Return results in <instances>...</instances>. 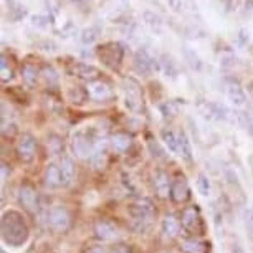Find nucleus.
<instances>
[{
    "mask_svg": "<svg viewBox=\"0 0 253 253\" xmlns=\"http://www.w3.org/2000/svg\"><path fill=\"white\" fill-rule=\"evenodd\" d=\"M2 238L10 247H22L28 240V227L22 215L15 210L5 212L2 215Z\"/></svg>",
    "mask_w": 253,
    "mask_h": 253,
    "instance_id": "1",
    "label": "nucleus"
},
{
    "mask_svg": "<svg viewBox=\"0 0 253 253\" xmlns=\"http://www.w3.org/2000/svg\"><path fill=\"white\" fill-rule=\"evenodd\" d=\"M127 213L132 217V227L137 232H146L156 215L154 204L149 199L139 197L127 205Z\"/></svg>",
    "mask_w": 253,
    "mask_h": 253,
    "instance_id": "2",
    "label": "nucleus"
},
{
    "mask_svg": "<svg viewBox=\"0 0 253 253\" xmlns=\"http://www.w3.org/2000/svg\"><path fill=\"white\" fill-rule=\"evenodd\" d=\"M48 225L51 227V230L56 233L68 232L71 227V215H70L68 209L63 207V205H55V207H51L48 212Z\"/></svg>",
    "mask_w": 253,
    "mask_h": 253,
    "instance_id": "3",
    "label": "nucleus"
},
{
    "mask_svg": "<svg viewBox=\"0 0 253 253\" xmlns=\"http://www.w3.org/2000/svg\"><path fill=\"white\" fill-rule=\"evenodd\" d=\"M180 223H182V228H185L190 233H195V235H202L204 233V218L197 205L184 209Z\"/></svg>",
    "mask_w": 253,
    "mask_h": 253,
    "instance_id": "4",
    "label": "nucleus"
},
{
    "mask_svg": "<svg viewBox=\"0 0 253 253\" xmlns=\"http://www.w3.org/2000/svg\"><path fill=\"white\" fill-rule=\"evenodd\" d=\"M123 88L126 93V106L132 113H139L142 109V91L139 83L134 78H124Z\"/></svg>",
    "mask_w": 253,
    "mask_h": 253,
    "instance_id": "5",
    "label": "nucleus"
},
{
    "mask_svg": "<svg viewBox=\"0 0 253 253\" xmlns=\"http://www.w3.org/2000/svg\"><path fill=\"white\" fill-rule=\"evenodd\" d=\"M71 149H73L75 156L80 157V159H91L94 152L93 136H89L83 131L76 132L73 136V141H71Z\"/></svg>",
    "mask_w": 253,
    "mask_h": 253,
    "instance_id": "6",
    "label": "nucleus"
},
{
    "mask_svg": "<svg viewBox=\"0 0 253 253\" xmlns=\"http://www.w3.org/2000/svg\"><path fill=\"white\" fill-rule=\"evenodd\" d=\"M15 152H17V157L22 162L30 164L37 156V139L32 134H28V132H23L17 141Z\"/></svg>",
    "mask_w": 253,
    "mask_h": 253,
    "instance_id": "7",
    "label": "nucleus"
},
{
    "mask_svg": "<svg viewBox=\"0 0 253 253\" xmlns=\"http://www.w3.org/2000/svg\"><path fill=\"white\" fill-rule=\"evenodd\" d=\"M18 204L22 205L23 210H27L28 213H37L40 202H38V192L32 184H22L18 187Z\"/></svg>",
    "mask_w": 253,
    "mask_h": 253,
    "instance_id": "8",
    "label": "nucleus"
},
{
    "mask_svg": "<svg viewBox=\"0 0 253 253\" xmlns=\"http://www.w3.org/2000/svg\"><path fill=\"white\" fill-rule=\"evenodd\" d=\"M93 233L98 240L103 242H113L119 237L118 227L111 220H106V218H99V220L93 223Z\"/></svg>",
    "mask_w": 253,
    "mask_h": 253,
    "instance_id": "9",
    "label": "nucleus"
},
{
    "mask_svg": "<svg viewBox=\"0 0 253 253\" xmlns=\"http://www.w3.org/2000/svg\"><path fill=\"white\" fill-rule=\"evenodd\" d=\"M86 93H88V98H91L93 101H98V103L108 101V99L113 98L111 86H109L106 81H103V80H96V81L88 83Z\"/></svg>",
    "mask_w": 253,
    "mask_h": 253,
    "instance_id": "10",
    "label": "nucleus"
},
{
    "mask_svg": "<svg viewBox=\"0 0 253 253\" xmlns=\"http://www.w3.org/2000/svg\"><path fill=\"white\" fill-rule=\"evenodd\" d=\"M99 58H101L108 66L116 68L123 60L121 45L119 43H106V45L99 46Z\"/></svg>",
    "mask_w": 253,
    "mask_h": 253,
    "instance_id": "11",
    "label": "nucleus"
},
{
    "mask_svg": "<svg viewBox=\"0 0 253 253\" xmlns=\"http://www.w3.org/2000/svg\"><path fill=\"white\" fill-rule=\"evenodd\" d=\"M152 187H154L156 194L159 195L161 199L170 197V189H172V180L169 179L164 170H156L152 174Z\"/></svg>",
    "mask_w": 253,
    "mask_h": 253,
    "instance_id": "12",
    "label": "nucleus"
},
{
    "mask_svg": "<svg viewBox=\"0 0 253 253\" xmlns=\"http://www.w3.org/2000/svg\"><path fill=\"white\" fill-rule=\"evenodd\" d=\"M134 68H136L137 73L147 76V75H151L154 70H159V65L156 63L154 58H151L147 51L139 50L134 55Z\"/></svg>",
    "mask_w": 253,
    "mask_h": 253,
    "instance_id": "13",
    "label": "nucleus"
},
{
    "mask_svg": "<svg viewBox=\"0 0 253 253\" xmlns=\"http://www.w3.org/2000/svg\"><path fill=\"white\" fill-rule=\"evenodd\" d=\"M68 71H70V75L78 76V78L88 81V83L99 80V70L88 63H73L70 66Z\"/></svg>",
    "mask_w": 253,
    "mask_h": 253,
    "instance_id": "14",
    "label": "nucleus"
},
{
    "mask_svg": "<svg viewBox=\"0 0 253 253\" xmlns=\"http://www.w3.org/2000/svg\"><path fill=\"white\" fill-rule=\"evenodd\" d=\"M43 180H45L46 189H50V190L63 187L65 184H63V175H61L60 164H55V162H51V164L46 166Z\"/></svg>",
    "mask_w": 253,
    "mask_h": 253,
    "instance_id": "15",
    "label": "nucleus"
},
{
    "mask_svg": "<svg viewBox=\"0 0 253 253\" xmlns=\"http://www.w3.org/2000/svg\"><path fill=\"white\" fill-rule=\"evenodd\" d=\"M170 199H172L175 204H184L190 199V187L185 177H177L175 180H172Z\"/></svg>",
    "mask_w": 253,
    "mask_h": 253,
    "instance_id": "16",
    "label": "nucleus"
},
{
    "mask_svg": "<svg viewBox=\"0 0 253 253\" xmlns=\"http://www.w3.org/2000/svg\"><path fill=\"white\" fill-rule=\"evenodd\" d=\"M131 142L132 136L127 134V132H116V134L109 137V146L116 154H124L131 147Z\"/></svg>",
    "mask_w": 253,
    "mask_h": 253,
    "instance_id": "17",
    "label": "nucleus"
},
{
    "mask_svg": "<svg viewBox=\"0 0 253 253\" xmlns=\"http://www.w3.org/2000/svg\"><path fill=\"white\" fill-rule=\"evenodd\" d=\"M199 108H200V111L209 118H213V119H227L228 118V109L225 106H222V104L202 101V103H199Z\"/></svg>",
    "mask_w": 253,
    "mask_h": 253,
    "instance_id": "18",
    "label": "nucleus"
},
{
    "mask_svg": "<svg viewBox=\"0 0 253 253\" xmlns=\"http://www.w3.org/2000/svg\"><path fill=\"white\" fill-rule=\"evenodd\" d=\"M225 86H227V96L235 106H243V104L247 103V96H245V93H243L242 86L238 84V81L228 80Z\"/></svg>",
    "mask_w": 253,
    "mask_h": 253,
    "instance_id": "19",
    "label": "nucleus"
},
{
    "mask_svg": "<svg viewBox=\"0 0 253 253\" xmlns=\"http://www.w3.org/2000/svg\"><path fill=\"white\" fill-rule=\"evenodd\" d=\"M180 228H182V223H180V220L175 215H166L164 220H162V232H164L166 237L169 238H174L179 235Z\"/></svg>",
    "mask_w": 253,
    "mask_h": 253,
    "instance_id": "20",
    "label": "nucleus"
},
{
    "mask_svg": "<svg viewBox=\"0 0 253 253\" xmlns=\"http://www.w3.org/2000/svg\"><path fill=\"white\" fill-rule=\"evenodd\" d=\"M38 75H40V71H38L35 65L25 63L22 66V78H23V83H25L28 88H33L37 84Z\"/></svg>",
    "mask_w": 253,
    "mask_h": 253,
    "instance_id": "21",
    "label": "nucleus"
},
{
    "mask_svg": "<svg viewBox=\"0 0 253 253\" xmlns=\"http://www.w3.org/2000/svg\"><path fill=\"white\" fill-rule=\"evenodd\" d=\"M60 169H61V175H63V184L68 185L73 182L75 179V164L70 157L63 156L60 161Z\"/></svg>",
    "mask_w": 253,
    "mask_h": 253,
    "instance_id": "22",
    "label": "nucleus"
},
{
    "mask_svg": "<svg viewBox=\"0 0 253 253\" xmlns=\"http://www.w3.org/2000/svg\"><path fill=\"white\" fill-rule=\"evenodd\" d=\"M184 253H207L209 247L207 243H204L202 240H197V238H189V240H184L182 245H180Z\"/></svg>",
    "mask_w": 253,
    "mask_h": 253,
    "instance_id": "23",
    "label": "nucleus"
},
{
    "mask_svg": "<svg viewBox=\"0 0 253 253\" xmlns=\"http://www.w3.org/2000/svg\"><path fill=\"white\" fill-rule=\"evenodd\" d=\"M161 137H162V141H164V146L167 149L179 156V134H175V132L170 129H162Z\"/></svg>",
    "mask_w": 253,
    "mask_h": 253,
    "instance_id": "24",
    "label": "nucleus"
},
{
    "mask_svg": "<svg viewBox=\"0 0 253 253\" xmlns=\"http://www.w3.org/2000/svg\"><path fill=\"white\" fill-rule=\"evenodd\" d=\"M179 156L182 157L184 161L192 162V146H190L187 134L182 131L179 132Z\"/></svg>",
    "mask_w": 253,
    "mask_h": 253,
    "instance_id": "25",
    "label": "nucleus"
},
{
    "mask_svg": "<svg viewBox=\"0 0 253 253\" xmlns=\"http://www.w3.org/2000/svg\"><path fill=\"white\" fill-rule=\"evenodd\" d=\"M40 75L43 76V80L46 81V84H48L50 88L58 86V75H56L53 66L43 65V66H42V70H40Z\"/></svg>",
    "mask_w": 253,
    "mask_h": 253,
    "instance_id": "26",
    "label": "nucleus"
},
{
    "mask_svg": "<svg viewBox=\"0 0 253 253\" xmlns=\"http://www.w3.org/2000/svg\"><path fill=\"white\" fill-rule=\"evenodd\" d=\"M184 55H185V60H187V63L190 65V68L192 70H200L202 68V61H200L199 58V55L195 53L194 50H190V48H184Z\"/></svg>",
    "mask_w": 253,
    "mask_h": 253,
    "instance_id": "27",
    "label": "nucleus"
},
{
    "mask_svg": "<svg viewBox=\"0 0 253 253\" xmlns=\"http://www.w3.org/2000/svg\"><path fill=\"white\" fill-rule=\"evenodd\" d=\"M0 75H2V83H8L13 78V70L8 65L5 55H2V63H0Z\"/></svg>",
    "mask_w": 253,
    "mask_h": 253,
    "instance_id": "28",
    "label": "nucleus"
},
{
    "mask_svg": "<svg viewBox=\"0 0 253 253\" xmlns=\"http://www.w3.org/2000/svg\"><path fill=\"white\" fill-rule=\"evenodd\" d=\"M197 189L199 192L204 195V197H207V195L210 194V190H212V185H210V180L205 174H199L197 177Z\"/></svg>",
    "mask_w": 253,
    "mask_h": 253,
    "instance_id": "29",
    "label": "nucleus"
},
{
    "mask_svg": "<svg viewBox=\"0 0 253 253\" xmlns=\"http://www.w3.org/2000/svg\"><path fill=\"white\" fill-rule=\"evenodd\" d=\"M48 149L53 156L61 154V151H63V141H61L58 136H50L48 137Z\"/></svg>",
    "mask_w": 253,
    "mask_h": 253,
    "instance_id": "30",
    "label": "nucleus"
},
{
    "mask_svg": "<svg viewBox=\"0 0 253 253\" xmlns=\"http://www.w3.org/2000/svg\"><path fill=\"white\" fill-rule=\"evenodd\" d=\"M243 223H245V230L248 233V237L253 240V210L247 209L243 212Z\"/></svg>",
    "mask_w": 253,
    "mask_h": 253,
    "instance_id": "31",
    "label": "nucleus"
},
{
    "mask_svg": "<svg viewBox=\"0 0 253 253\" xmlns=\"http://www.w3.org/2000/svg\"><path fill=\"white\" fill-rule=\"evenodd\" d=\"M162 66H164V70H166V73H167V76H175L177 75V68H175V63L172 61V58L170 56H167V55H164L162 56Z\"/></svg>",
    "mask_w": 253,
    "mask_h": 253,
    "instance_id": "32",
    "label": "nucleus"
},
{
    "mask_svg": "<svg viewBox=\"0 0 253 253\" xmlns=\"http://www.w3.org/2000/svg\"><path fill=\"white\" fill-rule=\"evenodd\" d=\"M144 20L149 23L152 28L161 27V17L156 15V13H152V12H144Z\"/></svg>",
    "mask_w": 253,
    "mask_h": 253,
    "instance_id": "33",
    "label": "nucleus"
},
{
    "mask_svg": "<svg viewBox=\"0 0 253 253\" xmlns=\"http://www.w3.org/2000/svg\"><path fill=\"white\" fill-rule=\"evenodd\" d=\"M161 111L164 116H175V113H177V106H175L174 101H167L161 106Z\"/></svg>",
    "mask_w": 253,
    "mask_h": 253,
    "instance_id": "34",
    "label": "nucleus"
},
{
    "mask_svg": "<svg viewBox=\"0 0 253 253\" xmlns=\"http://www.w3.org/2000/svg\"><path fill=\"white\" fill-rule=\"evenodd\" d=\"M94 38H96V33H94L93 28H88V30H84L83 35H81V40H83V43H93Z\"/></svg>",
    "mask_w": 253,
    "mask_h": 253,
    "instance_id": "35",
    "label": "nucleus"
},
{
    "mask_svg": "<svg viewBox=\"0 0 253 253\" xmlns=\"http://www.w3.org/2000/svg\"><path fill=\"white\" fill-rule=\"evenodd\" d=\"M12 12H13L12 20H20V18H23L27 15L25 7H15V8H12Z\"/></svg>",
    "mask_w": 253,
    "mask_h": 253,
    "instance_id": "36",
    "label": "nucleus"
},
{
    "mask_svg": "<svg viewBox=\"0 0 253 253\" xmlns=\"http://www.w3.org/2000/svg\"><path fill=\"white\" fill-rule=\"evenodd\" d=\"M51 18L50 17H43V15H35L33 17V23L38 27H45L46 25V22H50Z\"/></svg>",
    "mask_w": 253,
    "mask_h": 253,
    "instance_id": "37",
    "label": "nucleus"
},
{
    "mask_svg": "<svg viewBox=\"0 0 253 253\" xmlns=\"http://www.w3.org/2000/svg\"><path fill=\"white\" fill-rule=\"evenodd\" d=\"M111 253H132V252L127 245H114Z\"/></svg>",
    "mask_w": 253,
    "mask_h": 253,
    "instance_id": "38",
    "label": "nucleus"
},
{
    "mask_svg": "<svg viewBox=\"0 0 253 253\" xmlns=\"http://www.w3.org/2000/svg\"><path fill=\"white\" fill-rule=\"evenodd\" d=\"M46 5H48V10H51V13H58L60 3L56 0H46Z\"/></svg>",
    "mask_w": 253,
    "mask_h": 253,
    "instance_id": "39",
    "label": "nucleus"
},
{
    "mask_svg": "<svg viewBox=\"0 0 253 253\" xmlns=\"http://www.w3.org/2000/svg\"><path fill=\"white\" fill-rule=\"evenodd\" d=\"M84 253H108V252L104 250L103 247H91V248H88Z\"/></svg>",
    "mask_w": 253,
    "mask_h": 253,
    "instance_id": "40",
    "label": "nucleus"
},
{
    "mask_svg": "<svg viewBox=\"0 0 253 253\" xmlns=\"http://www.w3.org/2000/svg\"><path fill=\"white\" fill-rule=\"evenodd\" d=\"M248 40V35L245 30L240 32V35H238V45H245V42Z\"/></svg>",
    "mask_w": 253,
    "mask_h": 253,
    "instance_id": "41",
    "label": "nucleus"
},
{
    "mask_svg": "<svg viewBox=\"0 0 253 253\" xmlns=\"http://www.w3.org/2000/svg\"><path fill=\"white\" fill-rule=\"evenodd\" d=\"M169 5L174 8V10H180V5H182V0H169Z\"/></svg>",
    "mask_w": 253,
    "mask_h": 253,
    "instance_id": "42",
    "label": "nucleus"
},
{
    "mask_svg": "<svg viewBox=\"0 0 253 253\" xmlns=\"http://www.w3.org/2000/svg\"><path fill=\"white\" fill-rule=\"evenodd\" d=\"M7 170H8V167L5 162H2V180L5 182V179H7Z\"/></svg>",
    "mask_w": 253,
    "mask_h": 253,
    "instance_id": "43",
    "label": "nucleus"
},
{
    "mask_svg": "<svg viewBox=\"0 0 253 253\" xmlns=\"http://www.w3.org/2000/svg\"><path fill=\"white\" fill-rule=\"evenodd\" d=\"M233 253H243L242 247L238 245V243H237V245H233Z\"/></svg>",
    "mask_w": 253,
    "mask_h": 253,
    "instance_id": "44",
    "label": "nucleus"
},
{
    "mask_svg": "<svg viewBox=\"0 0 253 253\" xmlns=\"http://www.w3.org/2000/svg\"><path fill=\"white\" fill-rule=\"evenodd\" d=\"M2 253H5V252H2Z\"/></svg>",
    "mask_w": 253,
    "mask_h": 253,
    "instance_id": "45",
    "label": "nucleus"
}]
</instances>
